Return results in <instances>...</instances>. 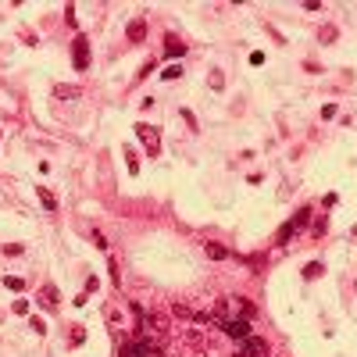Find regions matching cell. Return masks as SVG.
Listing matches in <instances>:
<instances>
[{
    "instance_id": "22",
    "label": "cell",
    "mask_w": 357,
    "mask_h": 357,
    "mask_svg": "<svg viewBox=\"0 0 357 357\" xmlns=\"http://www.w3.org/2000/svg\"><path fill=\"white\" fill-rule=\"evenodd\" d=\"M15 315H29V300H15Z\"/></svg>"
},
{
    "instance_id": "25",
    "label": "cell",
    "mask_w": 357,
    "mask_h": 357,
    "mask_svg": "<svg viewBox=\"0 0 357 357\" xmlns=\"http://www.w3.org/2000/svg\"><path fill=\"white\" fill-rule=\"evenodd\" d=\"M0 136H4V132H0Z\"/></svg>"
},
{
    "instance_id": "19",
    "label": "cell",
    "mask_w": 357,
    "mask_h": 357,
    "mask_svg": "<svg viewBox=\"0 0 357 357\" xmlns=\"http://www.w3.org/2000/svg\"><path fill=\"white\" fill-rule=\"evenodd\" d=\"M125 157H129V175H140V161L132 157V150H125Z\"/></svg>"
},
{
    "instance_id": "14",
    "label": "cell",
    "mask_w": 357,
    "mask_h": 357,
    "mask_svg": "<svg viewBox=\"0 0 357 357\" xmlns=\"http://www.w3.org/2000/svg\"><path fill=\"white\" fill-rule=\"evenodd\" d=\"M54 97H79V86H54Z\"/></svg>"
},
{
    "instance_id": "23",
    "label": "cell",
    "mask_w": 357,
    "mask_h": 357,
    "mask_svg": "<svg viewBox=\"0 0 357 357\" xmlns=\"http://www.w3.org/2000/svg\"><path fill=\"white\" fill-rule=\"evenodd\" d=\"M321 118H336V104H325V107H321Z\"/></svg>"
},
{
    "instance_id": "15",
    "label": "cell",
    "mask_w": 357,
    "mask_h": 357,
    "mask_svg": "<svg viewBox=\"0 0 357 357\" xmlns=\"http://www.w3.org/2000/svg\"><path fill=\"white\" fill-rule=\"evenodd\" d=\"M29 329H32V332H36V336H43V332H47V321H43V318H36V315H32V318H29Z\"/></svg>"
},
{
    "instance_id": "12",
    "label": "cell",
    "mask_w": 357,
    "mask_h": 357,
    "mask_svg": "<svg viewBox=\"0 0 357 357\" xmlns=\"http://www.w3.org/2000/svg\"><path fill=\"white\" fill-rule=\"evenodd\" d=\"M36 197L43 200V207H47V211H57V197H54L47 186H36Z\"/></svg>"
},
{
    "instance_id": "17",
    "label": "cell",
    "mask_w": 357,
    "mask_h": 357,
    "mask_svg": "<svg viewBox=\"0 0 357 357\" xmlns=\"http://www.w3.org/2000/svg\"><path fill=\"white\" fill-rule=\"evenodd\" d=\"M211 89H214V93H222V89H225V75L222 72H211Z\"/></svg>"
},
{
    "instance_id": "5",
    "label": "cell",
    "mask_w": 357,
    "mask_h": 357,
    "mask_svg": "<svg viewBox=\"0 0 357 357\" xmlns=\"http://www.w3.org/2000/svg\"><path fill=\"white\" fill-rule=\"evenodd\" d=\"M239 357H268V343H264L261 336L239 339Z\"/></svg>"
},
{
    "instance_id": "24",
    "label": "cell",
    "mask_w": 357,
    "mask_h": 357,
    "mask_svg": "<svg viewBox=\"0 0 357 357\" xmlns=\"http://www.w3.org/2000/svg\"><path fill=\"white\" fill-rule=\"evenodd\" d=\"M182 122H186L189 129H197V118H193V111H182Z\"/></svg>"
},
{
    "instance_id": "3",
    "label": "cell",
    "mask_w": 357,
    "mask_h": 357,
    "mask_svg": "<svg viewBox=\"0 0 357 357\" xmlns=\"http://www.w3.org/2000/svg\"><path fill=\"white\" fill-rule=\"evenodd\" d=\"M222 311H225V321H229V318H250L247 296H225V300H222Z\"/></svg>"
},
{
    "instance_id": "8",
    "label": "cell",
    "mask_w": 357,
    "mask_h": 357,
    "mask_svg": "<svg viewBox=\"0 0 357 357\" xmlns=\"http://www.w3.org/2000/svg\"><path fill=\"white\" fill-rule=\"evenodd\" d=\"M165 54L168 57H182L186 54V43H182L179 36H165Z\"/></svg>"
},
{
    "instance_id": "1",
    "label": "cell",
    "mask_w": 357,
    "mask_h": 357,
    "mask_svg": "<svg viewBox=\"0 0 357 357\" xmlns=\"http://www.w3.org/2000/svg\"><path fill=\"white\" fill-rule=\"evenodd\" d=\"M311 214H315V211H311V207H300V211H296L293 218H290V222H286L282 229H279V236H275V243H290V239L296 236V232H300V229L311 222Z\"/></svg>"
},
{
    "instance_id": "11",
    "label": "cell",
    "mask_w": 357,
    "mask_h": 357,
    "mask_svg": "<svg viewBox=\"0 0 357 357\" xmlns=\"http://www.w3.org/2000/svg\"><path fill=\"white\" fill-rule=\"evenodd\" d=\"M204 254L211 257V261H229V250H225L222 243H207V247H204Z\"/></svg>"
},
{
    "instance_id": "20",
    "label": "cell",
    "mask_w": 357,
    "mask_h": 357,
    "mask_svg": "<svg viewBox=\"0 0 357 357\" xmlns=\"http://www.w3.org/2000/svg\"><path fill=\"white\" fill-rule=\"evenodd\" d=\"M325 229H329V218H325V214H321V218H318V222H315V236H321V232H325Z\"/></svg>"
},
{
    "instance_id": "21",
    "label": "cell",
    "mask_w": 357,
    "mask_h": 357,
    "mask_svg": "<svg viewBox=\"0 0 357 357\" xmlns=\"http://www.w3.org/2000/svg\"><path fill=\"white\" fill-rule=\"evenodd\" d=\"M93 243H97L100 250H107V239H104V232H97V229H93Z\"/></svg>"
},
{
    "instance_id": "13",
    "label": "cell",
    "mask_w": 357,
    "mask_h": 357,
    "mask_svg": "<svg viewBox=\"0 0 357 357\" xmlns=\"http://www.w3.org/2000/svg\"><path fill=\"white\" fill-rule=\"evenodd\" d=\"M4 286H7V290H15V293H21V290H25V282H21L18 275H4Z\"/></svg>"
},
{
    "instance_id": "6",
    "label": "cell",
    "mask_w": 357,
    "mask_h": 357,
    "mask_svg": "<svg viewBox=\"0 0 357 357\" xmlns=\"http://www.w3.org/2000/svg\"><path fill=\"white\" fill-rule=\"evenodd\" d=\"M225 336H232V339H247V336H254L250 332V318H229L225 325H222Z\"/></svg>"
},
{
    "instance_id": "26",
    "label": "cell",
    "mask_w": 357,
    "mask_h": 357,
    "mask_svg": "<svg viewBox=\"0 0 357 357\" xmlns=\"http://www.w3.org/2000/svg\"><path fill=\"white\" fill-rule=\"evenodd\" d=\"M236 357H239V354H236Z\"/></svg>"
},
{
    "instance_id": "16",
    "label": "cell",
    "mask_w": 357,
    "mask_h": 357,
    "mask_svg": "<svg viewBox=\"0 0 357 357\" xmlns=\"http://www.w3.org/2000/svg\"><path fill=\"white\" fill-rule=\"evenodd\" d=\"M179 75H182V68H179V64H168L165 72H161V79H165V83H171V79H179Z\"/></svg>"
},
{
    "instance_id": "18",
    "label": "cell",
    "mask_w": 357,
    "mask_h": 357,
    "mask_svg": "<svg viewBox=\"0 0 357 357\" xmlns=\"http://www.w3.org/2000/svg\"><path fill=\"white\" fill-rule=\"evenodd\" d=\"M83 339H86V329H83V325H75V329H72V347H79Z\"/></svg>"
},
{
    "instance_id": "2",
    "label": "cell",
    "mask_w": 357,
    "mask_h": 357,
    "mask_svg": "<svg viewBox=\"0 0 357 357\" xmlns=\"http://www.w3.org/2000/svg\"><path fill=\"white\" fill-rule=\"evenodd\" d=\"M136 136H140V143L147 147V154H150V157L161 154V129H157V125L140 122V125H136Z\"/></svg>"
},
{
    "instance_id": "7",
    "label": "cell",
    "mask_w": 357,
    "mask_h": 357,
    "mask_svg": "<svg viewBox=\"0 0 357 357\" xmlns=\"http://www.w3.org/2000/svg\"><path fill=\"white\" fill-rule=\"evenodd\" d=\"M125 36H129L132 43H143V40H147V21H143V18L129 21V29H125Z\"/></svg>"
},
{
    "instance_id": "10",
    "label": "cell",
    "mask_w": 357,
    "mask_h": 357,
    "mask_svg": "<svg viewBox=\"0 0 357 357\" xmlns=\"http://www.w3.org/2000/svg\"><path fill=\"white\" fill-rule=\"evenodd\" d=\"M321 275H325V264H321V261H311V264H304V279H307V282L321 279Z\"/></svg>"
},
{
    "instance_id": "9",
    "label": "cell",
    "mask_w": 357,
    "mask_h": 357,
    "mask_svg": "<svg viewBox=\"0 0 357 357\" xmlns=\"http://www.w3.org/2000/svg\"><path fill=\"white\" fill-rule=\"evenodd\" d=\"M57 300H61L57 286H43V290H40V304H43V307H57Z\"/></svg>"
},
{
    "instance_id": "4",
    "label": "cell",
    "mask_w": 357,
    "mask_h": 357,
    "mask_svg": "<svg viewBox=\"0 0 357 357\" xmlns=\"http://www.w3.org/2000/svg\"><path fill=\"white\" fill-rule=\"evenodd\" d=\"M72 61H75L79 72H86V68H89V36H83V32H79L75 43H72Z\"/></svg>"
}]
</instances>
